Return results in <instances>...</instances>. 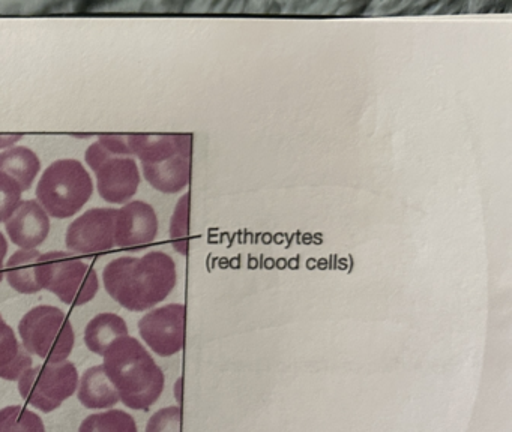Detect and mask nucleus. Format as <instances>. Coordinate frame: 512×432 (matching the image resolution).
Masks as SVG:
<instances>
[{
    "label": "nucleus",
    "instance_id": "f257e3e1",
    "mask_svg": "<svg viewBox=\"0 0 512 432\" xmlns=\"http://www.w3.org/2000/svg\"><path fill=\"white\" fill-rule=\"evenodd\" d=\"M178 281L176 264L166 252L110 261L103 272L104 287L113 300L128 311L154 308L172 293Z\"/></svg>",
    "mask_w": 512,
    "mask_h": 432
},
{
    "label": "nucleus",
    "instance_id": "f03ea898",
    "mask_svg": "<svg viewBox=\"0 0 512 432\" xmlns=\"http://www.w3.org/2000/svg\"><path fill=\"white\" fill-rule=\"evenodd\" d=\"M103 357L107 378L127 407L149 410L160 399L164 372L139 339L130 335L116 339Z\"/></svg>",
    "mask_w": 512,
    "mask_h": 432
},
{
    "label": "nucleus",
    "instance_id": "7ed1b4c3",
    "mask_svg": "<svg viewBox=\"0 0 512 432\" xmlns=\"http://www.w3.org/2000/svg\"><path fill=\"white\" fill-rule=\"evenodd\" d=\"M131 153L142 162L145 179L157 191L175 194L191 176V135H128Z\"/></svg>",
    "mask_w": 512,
    "mask_h": 432
},
{
    "label": "nucleus",
    "instance_id": "20e7f679",
    "mask_svg": "<svg viewBox=\"0 0 512 432\" xmlns=\"http://www.w3.org/2000/svg\"><path fill=\"white\" fill-rule=\"evenodd\" d=\"M85 158L97 176L98 194L107 203H128L136 195L140 171L127 137L101 135L88 147Z\"/></svg>",
    "mask_w": 512,
    "mask_h": 432
},
{
    "label": "nucleus",
    "instance_id": "39448f33",
    "mask_svg": "<svg viewBox=\"0 0 512 432\" xmlns=\"http://www.w3.org/2000/svg\"><path fill=\"white\" fill-rule=\"evenodd\" d=\"M94 192V182L77 159H59L49 165L37 186L38 203L47 215L67 219L83 209Z\"/></svg>",
    "mask_w": 512,
    "mask_h": 432
},
{
    "label": "nucleus",
    "instance_id": "423d86ee",
    "mask_svg": "<svg viewBox=\"0 0 512 432\" xmlns=\"http://www.w3.org/2000/svg\"><path fill=\"white\" fill-rule=\"evenodd\" d=\"M37 281L41 290L56 294L61 302L70 306L86 305L100 290L94 266L70 252L41 254L37 261Z\"/></svg>",
    "mask_w": 512,
    "mask_h": 432
},
{
    "label": "nucleus",
    "instance_id": "0eeeda50",
    "mask_svg": "<svg viewBox=\"0 0 512 432\" xmlns=\"http://www.w3.org/2000/svg\"><path fill=\"white\" fill-rule=\"evenodd\" d=\"M20 338L29 354L49 363L68 360L76 344V332L70 318L56 306L40 305L23 315Z\"/></svg>",
    "mask_w": 512,
    "mask_h": 432
},
{
    "label": "nucleus",
    "instance_id": "6e6552de",
    "mask_svg": "<svg viewBox=\"0 0 512 432\" xmlns=\"http://www.w3.org/2000/svg\"><path fill=\"white\" fill-rule=\"evenodd\" d=\"M79 387V372L70 360L43 363L29 368L19 380L22 398L43 413H52L74 395Z\"/></svg>",
    "mask_w": 512,
    "mask_h": 432
},
{
    "label": "nucleus",
    "instance_id": "1a4fd4ad",
    "mask_svg": "<svg viewBox=\"0 0 512 432\" xmlns=\"http://www.w3.org/2000/svg\"><path fill=\"white\" fill-rule=\"evenodd\" d=\"M187 309L181 303H170L146 312L139 321L143 341L155 354L170 357L178 354L185 345Z\"/></svg>",
    "mask_w": 512,
    "mask_h": 432
},
{
    "label": "nucleus",
    "instance_id": "9d476101",
    "mask_svg": "<svg viewBox=\"0 0 512 432\" xmlns=\"http://www.w3.org/2000/svg\"><path fill=\"white\" fill-rule=\"evenodd\" d=\"M118 209L95 207L71 222L65 236L68 249L80 254L109 251L115 246Z\"/></svg>",
    "mask_w": 512,
    "mask_h": 432
},
{
    "label": "nucleus",
    "instance_id": "9b49d317",
    "mask_svg": "<svg viewBox=\"0 0 512 432\" xmlns=\"http://www.w3.org/2000/svg\"><path fill=\"white\" fill-rule=\"evenodd\" d=\"M158 227V216L151 204L128 201L116 215L115 245L122 249L143 248L154 242Z\"/></svg>",
    "mask_w": 512,
    "mask_h": 432
},
{
    "label": "nucleus",
    "instance_id": "f8f14e48",
    "mask_svg": "<svg viewBox=\"0 0 512 432\" xmlns=\"http://www.w3.org/2000/svg\"><path fill=\"white\" fill-rule=\"evenodd\" d=\"M7 233L22 249L38 248L49 237L50 216L37 200L20 201L7 221Z\"/></svg>",
    "mask_w": 512,
    "mask_h": 432
},
{
    "label": "nucleus",
    "instance_id": "ddd939ff",
    "mask_svg": "<svg viewBox=\"0 0 512 432\" xmlns=\"http://www.w3.org/2000/svg\"><path fill=\"white\" fill-rule=\"evenodd\" d=\"M31 354L20 344L13 327L0 314V378L8 381L20 380L32 368Z\"/></svg>",
    "mask_w": 512,
    "mask_h": 432
},
{
    "label": "nucleus",
    "instance_id": "4468645a",
    "mask_svg": "<svg viewBox=\"0 0 512 432\" xmlns=\"http://www.w3.org/2000/svg\"><path fill=\"white\" fill-rule=\"evenodd\" d=\"M79 401L88 410H104L115 407L119 402V395L115 386L107 378L103 365L92 366L83 372L79 380Z\"/></svg>",
    "mask_w": 512,
    "mask_h": 432
},
{
    "label": "nucleus",
    "instance_id": "2eb2a0df",
    "mask_svg": "<svg viewBox=\"0 0 512 432\" xmlns=\"http://www.w3.org/2000/svg\"><path fill=\"white\" fill-rule=\"evenodd\" d=\"M128 336L124 318L112 312L95 315L85 329V344L92 353L104 356L116 339Z\"/></svg>",
    "mask_w": 512,
    "mask_h": 432
},
{
    "label": "nucleus",
    "instance_id": "dca6fc26",
    "mask_svg": "<svg viewBox=\"0 0 512 432\" xmlns=\"http://www.w3.org/2000/svg\"><path fill=\"white\" fill-rule=\"evenodd\" d=\"M40 170V156L29 147L14 146L0 153V171L13 177L23 192L31 189Z\"/></svg>",
    "mask_w": 512,
    "mask_h": 432
},
{
    "label": "nucleus",
    "instance_id": "f3484780",
    "mask_svg": "<svg viewBox=\"0 0 512 432\" xmlns=\"http://www.w3.org/2000/svg\"><path fill=\"white\" fill-rule=\"evenodd\" d=\"M41 252L37 249H19L5 264V278L8 284L22 294L41 291L37 281V261Z\"/></svg>",
    "mask_w": 512,
    "mask_h": 432
},
{
    "label": "nucleus",
    "instance_id": "a211bd4d",
    "mask_svg": "<svg viewBox=\"0 0 512 432\" xmlns=\"http://www.w3.org/2000/svg\"><path fill=\"white\" fill-rule=\"evenodd\" d=\"M79 432H139L134 417L127 411L107 410L83 420Z\"/></svg>",
    "mask_w": 512,
    "mask_h": 432
},
{
    "label": "nucleus",
    "instance_id": "6ab92c4d",
    "mask_svg": "<svg viewBox=\"0 0 512 432\" xmlns=\"http://www.w3.org/2000/svg\"><path fill=\"white\" fill-rule=\"evenodd\" d=\"M0 432H46L43 419L22 405L0 410Z\"/></svg>",
    "mask_w": 512,
    "mask_h": 432
},
{
    "label": "nucleus",
    "instance_id": "aec40b11",
    "mask_svg": "<svg viewBox=\"0 0 512 432\" xmlns=\"http://www.w3.org/2000/svg\"><path fill=\"white\" fill-rule=\"evenodd\" d=\"M188 233H190V194H185L178 201V206L173 212L172 222H170V237H172L173 246L184 255L188 251Z\"/></svg>",
    "mask_w": 512,
    "mask_h": 432
},
{
    "label": "nucleus",
    "instance_id": "412c9836",
    "mask_svg": "<svg viewBox=\"0 0 512 432\" xmlns=\"http://www.w3.org/2000/svg\"><path fill=\"white\" fill-rule=\"evenodd\" d=\"M23 189L19 183L0 171V222H7L22 201Z\"/></svg>",
    "mask_w": 512,
    "mask_h": 432
},
{
    "label": "nucleus",
    "instance_id": "4be33fe9",
    "mask_svg": "<svg viewBox=\"0 0 512 432\" xmlns=\"http://www.w3.org/2000/svg\"><path fill=\"white\" fill-rule=\"evenodd\" d=\"M181 407L161 408L149 419L145 432H181Z\"/></svg>",
    "mask_w": 512,
    "mask_h": 432
},
{
    "label": "nucleus",
    "instance_id": "5701e85b",
    "mask_svg": "<svg viewBox=\"0 0 512 432\" xmlns=\"http://www.w3.org/2000/svg\"><path fill=\"white\" fill-rule=\"evenodd\" d=\"M8 252V242L5 239L4 234L0 231V282L5 278L4 267H5V257H7Z\"/></svg>",
    "mask_w": 512,
    "mask_h": 432
},
{
    "label": "nucleus",
    "instance_id": "b1692460",
    "mask_svg": "<svg viewBox=\"0 0 512 432\" xmlns=\"http://www.w3.org/2000/svg\"><path fill=\"white\" fill-rule=\"evenodd\" d=\"M22 140V135H0V150L10 149Z\"/></svg>",
    "mask_w": 512,
    "mask_h": 432
}]
</instances>
